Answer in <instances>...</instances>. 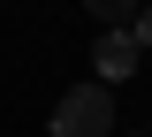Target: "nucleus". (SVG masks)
I'll return each mask as SVG.
<instances>
[{
    "label": "nucleus",
    "instance_id": "obj_5",
    "mask_svg": "<svg viewBox=\"0 0 152 137\" xmlns=\"http://www.w3.org/2000/svg\"><path fill=\"white\" fill-rule=\"evenodd\" d=\"M137 137H145V130H137Z\"/></svg>",
    "mask_w": 152,
    "mask_h": 137
},
{
    "label": "nucleus",
    "instance_id": "obj_1",
    "mask_svg": "<svg viewBox=\"0 0 152 137\" xmlns=\"http://www.w3.org/2000/svg\"><path fill=\"white\" fill-rule=\"evenodd\" d=\"M53 137H114V99L107 84H76L53 107Z\"/></svg>",
    "mask_w": 152,
    "mask_h": 137
},
{
    "label": "nucleus",
    "instance_id": "obj_2",
    "mask_svg": "<svg viewBox=\"0 0 152 137\" xmlns=\"http://www.w3.org/2000/svg\"><path fill=\"white\" fill-rule=\"evenodd\" d=\"M137 53H145V46H137V31H122V38H99V84L129 76V69H137Z\"/></svg>",
    "mask_w": 152,
    "mask_h": 137
},
{
    "label": "nucleus",
    "instance_id": "obj_3",
    "mask_svg": "<svg viewBox=\"0 0 152 137\" xmlns=\"http://www.w3.org/2000/svg\"><path fill=\"white\" fill-rule=\"evenodd\" d=\"M84 15H99V23H114V31H122V23L145 15V0H84Z\"/></svg>",
    "mask_w": 152,
    "mask_h": 137
},
{
    "label": "nucleus",
    "instance_id": "obj_4",
    "mask_svg": "<svg viewBox=\"0 0 152 137\" xmlns=\"http://www.w3.org/2000/svg\"><path fill=\"white\" fill-rule=\"evenodd\" d=\"M137 46H145V53H152V8H145V15H137Z\"/></svg>",
    "mask_w": 152,
    "mask_h": 137
}]
</instances>
